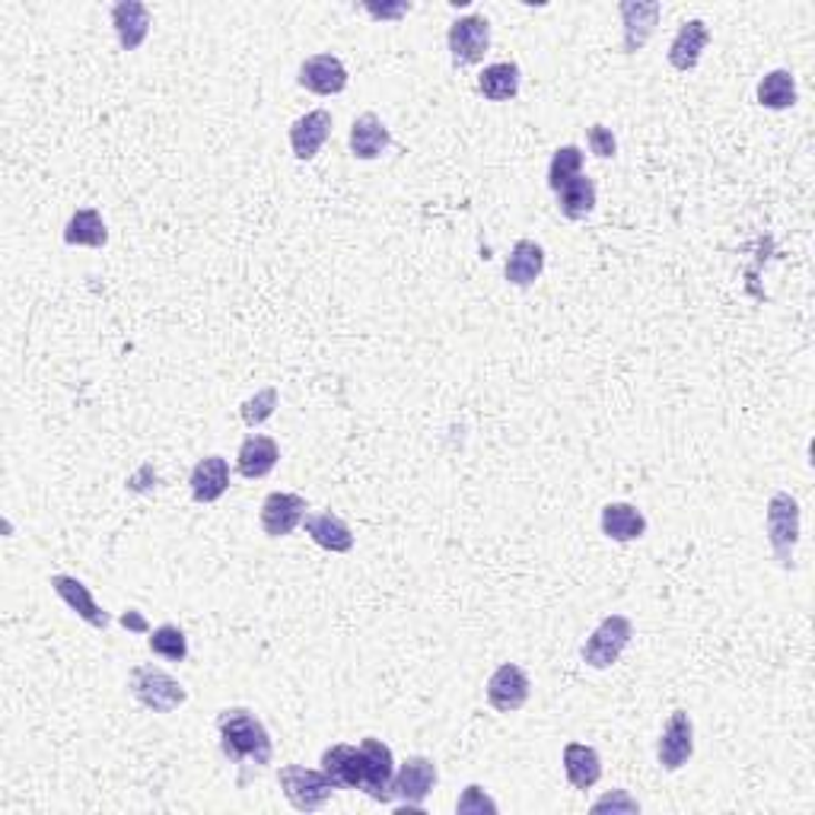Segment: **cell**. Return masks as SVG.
Instances as JSON below:
<instances>
[{
  "instance_id": "1",
  "label": "cell",
  "mask_w": 815,
  "mask_h": 815,
  "mask_svg": "<svg viewBox=\"0 0 815 815\" xmlns=\"http://www.w3.org/2000/svg\"><path fill=\"white\" fill-rule=\"evenodd\" d=\"M217 733H220V748L233 765L264 767L271 765L274 745L264 730V723L245 707H227L217 714Z\"/></svg>"
},
{
  "instance_id": "2",
  "label": "cell",
  "mask_w": 815,
  "mask_h": 815,
  "mask_svg": "<svg viewBox=\"0 0 815 815\" xmlns=\"http://www.w3.org/2000/svg\"><path fill=\"white\" fill-rule=\"evenodd\" d=\"M767 542L777 564L784 571H793L796 564V542H799V504L787 491H777L767 504Z\"/></svg>"
},
{
  "instance_id": "3",
  "label": "cell",
  "mask_w": 815,
  "mask_h": 815,
  "mask_svg": "<svg viewBox=\"0 0 815 815\" xmlns=\"http://www.w3.org/2000/svg\"><path fill=\"white\" fill-rule=\"evenodd\" d=\"M128 688H131L134 701H141L153 714H172L175 707H182L189 701V692L169 672H163L160 666H150V663L131 672Z\"/></svg>"
},
{
  "instance_id": "4",
  "label": "cell",
  "mask_w": 815,
  "mask_h": 815,
  "mask_svg": "<svg viewBox=\"0 0 815 815\" xmlns=\"http://www.w3.org/2000/svg\"><path fill=\"white\" fill-rule=\"evenodd\" d=\"M278 781H281V791L288 796L290 806L300 809V813H319L332 799V793L338 791L322 767L312 771V767L303 765H288L281 767Z\"/></svg>"
},
{
  "instance_id": "5",
  "label": "cell",
  "mask_w": 815,
  "mask_h": 815,
  "mask_svg": "<svg viewBox=\"0 0 815 815\" xmlns=\"http://www.w3.org/2000/svg\"><path fill=\"white\" fill-rule=\"evenodd\" d=\"M631 637H634V624L631 618H624V615H608V618H602L600 627L586 637V644H583V663L590 666V670H608V666H615L618 663V656L624 653V647L631 644Z\"/></svg>"
},
{
  "instance_id": "6",
  "label": "cell",
  "mask_w": 815,
  "mask_h": 815,
  "mask_svg": "<svg viewBox=\"0 0 815 815\" xmlns=\"http://www.w3.org/2000/svg\"><path fill=\"white\" fill-rule=\"evenodd\" d=\"M446 42H450L453 64H459V68H472V64L484 61V54L491 49V23H487V17L469 13V17L456 20L450 26Z\"/></svg>"
},
{
  "instance_id": "7",
  "label": "cell",
  "mask_w": 815,
  "mask_h": 815,
  "mask_svg": "<svg viewBox=\"0 0 815 815\" xmlns=\"http://www.w3.org/2000/svg\"><path fill=\"white\" fill-rule=\"evenodd\" d=\"M695 755V723L688 717V711H675L670 723L663 726V736L656 745V758L663 771H678L688 765V758Z\"/></svg>"
},
{
  "instance_id": "8",
  "label": "cell",
  "mask_w": 815,
  "mask_h": 815,
  "mask_svg": "<svg viewBox=\"0 0 815 815\" xmlns=\"http://www.w3.org/2000/svg\"><path fill=\"white\" fill-rule=\"evenodd\" d=\"M322 771L338 791H363L366 781V752L363 745H332L322 752Z\"/></svg>"
},
{
  "instance_id": "9",
  "label": "cell",
  "mask_w": 815,
  "mask_h": 815,
  "mask_svg": "<svg viewBox=\"0 0 815 815\" xmlns=\"http://www.w3.org/2000/svg\"><path fill=\"white\" fill-rule=\"evenodd\" d=\"M433 787H436V765L424 755H411L405 765L395 771L392 799H402L405 806H424Z\"/></svg>"
},
{
  "instance_id": "10",
  "label": "cell",
  "mask_w": 815,
  "mask_h": 815,
  "mask_svg": "<svg viewBox=\"0 0 815 815\" xmlns=\"http://www.w3.org/2000/svg\"><path fill=\"white\" fill-rule=\"evenodd\" d=\"M529 675L516 663H504L501 670L487 678V704L501 714H513L529 701Z\"/></svg>"
},
{
  "instance_id": "11",
  "label": "cell",
  "mask_w": 815,
  "mask_h": 815,
  "mask_svg": "<svg viewBox=\"0 0 815 815\" xmlns=\"http://www.w3.org/2000/svg\"><path fill=\"white\" fill-rule=\"evenodd\" d=\"M306 501L300 494H288V491H274L268 494L262 504V529L271 539H284L293 529L306 520Z\"/></svg>"
},
{
  "instance_id": "12",
  "label": "cell",
  "mask_w": 815,
  "mask_h": 815,
  "mask_svg": "<svg viewBox=\"0 0 815 815\" xmlns=\"http://www.w3.org/2000/svg\"><path fill=\"white\" fill-rule=\"evenodd\" d=\"M300 87L315 97H335L348 87V68L335 54H312L300 64Z\"/></svg>"
},
{
  "instance_id": "13",
  "label": "cell",
  "mask_w": 815,
  "mask_h": 815,
  "mask_svg": "<svg viewBox=\"0 0 815 815\" xmlns=\"http://www.w3.org/2000/svg\"><path fill=\"white\" fill-rule=\"evenodd\" d=\"M363 752H366V781H363V793L376 803H392V781H395V758L392 748L380 739H363Z\"/></svg>"
},
{
  "instance_id": "14",
  "label": "cell",
  "mask_w": 815,
  "mask_h": 815,
  "mask_svg": "<svg viewBox=\"0 0 815 815\" xmlns=\"http://www.w3.org/2000/svg\"><path fill=\"white\" fill-rule=\"evenodd\" d=\"M332 134V112L325 109H315V112H306L300 119L290 124V147H293V157L296 160H312L322 144L329 141Z\"/></svg>"
},
{
  "instance_id": "15",
  "label": "cell",
  "mask_w": 815,
  "mask_h": 815,
  "mask_svg": "<svg viewBox=\"0 0 815 815\" xmlns=\"http://www.w3.org/2000/svg\"><path fill=\"white\" fill-rule=\"evenodd\" d=\"M51 590H54L61 600L68 602V608H71V612H77V615H80V618H83L87 624H93L97 631H105L109 622H112V618H109V615L99 608L97 600L90 596V586H83L77 576L54 574L51 576Z\"/></svg>"
},
{
  "instance_id": "16",
  "label": "cell",
  "mask_w": 815,
  "mask_h": 815,
  "mask_svg": "<svg viewBox=\"0 0 815 815\" xmlns=\"http://www.w3.org/2000/svg\"><path fill=\"white\" fill-rule=\"evenodd\" d=\"M707 42H711V29H707L704 20L682 23L670 46V64L682 73L695 71L697 61H701V51L707 49Z\"/></svg>"
},
{
  "instance_id": "17",
  "label": "cell",
  "mask_w": 815,
  "mask_h": 815,
  "mask_svg": "<svg viewBox=\"0 0 815 815\" xmlns=\"http://www.w3.org/2000/svg\"><path fill=\"white\" fill-rule=\"evenodd\" d=\"M303 526H306V535L312 542L325 552L348 554L354 549V532L335 513H306Z\"/></svg>"
},
{
  "instance_id": "18",
  "label": "cell",
  "mask_w": 815,
  "mask_h": 815,
  "mask_svg": "<svg viewBox=\"0 0 815 815\" xmlns=\"http://www.w3.org/2000/svg\"><path fill=\"white\" fill-rule=\"evenodd\" d=\"M192 497L198 504H214L230 487V462L223 456H204L192 469Z\"/></svg>"
},
{
  "instance_id": "19",
  "label": "cell",
  "mask_w": 815,
  "mask_h": 815,
  "mask_svg": "<svg viewBox=\"0 0 815 815\" xmlns=\"http://www.w3.org/2000/svg\"><path fill=\"white\" fill-rule=\"evenodd\" d=\"M112 26L124 51H138L150 32V7L141 0H121L112 7Z\"/></svg>"
},
{
  "instance_id": "20",
  "label": "cell",
  "mask_w": 815,
  "mask_h": 815,
  "mask_svg": "<svg viewBox=\"0 0 815 815\" xmlns=\"http://www.w3.org/2000/svg\"><path fill=\"white\" fill-rule=\"evenodd\" d=\"M622 20H624V51L634 54L647 46V39L656 29V20L663 13L660 3H634V0H624L622 7Z\"/></svg>"
},
{
  "instance_id": "21",
  "label": "cell",
  "mask_w": 815,
  "mask_h": 815,
  "mask_svg": "<svg viewBox=\"0 0 815 815\" xmlns=\"http://www.w3.org/2000/svg\"><path fill=\"white\" fill-rule=\"evenodd\" d=\"M278 459H281V450H278V443L271 440V436H264V433H252L245 443L240 446V456H237V469H240L242 479L255 481V479H264V475H271L274 472V465H278Z\"/></svg>"
},
{
  "instance_id": "22",
  "label": "cell",
  "mask_w": 815,
  "mask_h": 815,
  "mask_svg": "<svg viewBox=\"0 0 815 815\" xmlns=\"http://www.w3.org/2000/svg\"><path fill=\"white\" fill-rule=\"evenodd\" d=\"M348 144H351V153L358 157V160H376V157H383V150L392 144V134H389V128H385L380 115H373V112H363L354 119L351 124V138H348Z\"/></svg>"
},
{
  "instance_id": "23",
  "label": "cell",
  "mask_w": 815,
  "mask_h": 815,
  "mask_svg": "<svg viewBox=\"0 0 815 815\" xmlns=\"http://www.w3.org/2000/svg\"><path fill=\"white\" fill-rule=\"evenodd\" d=\"M564 774L574 791H590L602 777V758L593 745L567 743L564 745Z\"/></svg>"
},
{
  "instance_id": "24",
  "label": "cell",
  "mask_w": 815,
  "mask_h": 815,
  "mask_svg": "<svg viewBox=\"0 0 815 815\" xmlns=\"http://www.w3.org/2000/svg\"><path fill=\"white\" fill-rule=\"evenodd\" d=\"M542 271H545V249L532 240L516 242L513 252H510V259H506L504 264L506 281H510L513 288H529V284L539 281Z\"/></svg>"
},
{
  "instance_id": "25",
  "label": "cell",
  "mask_w": 815,
  "mask_h": 815,
  "mask_svg": "<svg viewBox=\"0 0 815 815\" xmlns=\"http://www.w3.org/2000/svg\"><path fill=\"white\" fill-rule=\"evenodd\" d=\"M647 532V516L634 504H605L602 506V535L612 542H634L644 539Z\"/></svg>"
},
{
  "instance_id": "26",
  "label": "cell",
  "mask_w": 815,
  "mask_h": 815,
  "mask_svg": "<svg viewBox=\"0 0 815 815\" xmlns=\"http://www.w3.org/2000/svg\"><path fill=\"white\" fill-rule=\"evenodd\" d=\"M520 83H523V73L513 61H501V64H487L479 77L481 97L491 99V102H506L520 93Z\"/></svg>"
},
{
  "instance_id": "27",
  "label": "cell",
  "mask_w": 815,
  "mask_h": 815,
  "mask_svg": "<svg viewBox=\"0 0 815 815\" xmlns=\"http://www.w3.org/2000/svg\"><path fill=\"white\" fill-rule=\"evenodd\" d=\"M64 242L68 245H90V249H102L109 242V230L105 220L97 208H80L77 214L68 220L64 227Z\"/></svg>"
},
{
  "instance_id": "28",
  "label": "cell",
  "mask_w": 815,
  "mask_h": 815,
  "mask_svg": "<svg viewBox=\"0 0 815 815\" xmlns=\"http://www.w3.org/2000/svg\"><path fill=\"white\" fill-rule=\"evenodd\" d=\"M557 208L567 220H583L593 214L596 208V182L590 175H576L561 192H557Z\"/></svg>"
},
{
  "instance_id": "29",
  "label": "cell",
  "mask_w": 815,
  "mask_h": 815,
  "mask_svg": "<svg viewBox=\"0 0 815 815\" xmlns=\"http://www.w3.org/2000/svg\"><path fill=\"white\" fill-rule=\"evenodd\" d=\"M758 102L765 109H793L796 105V80L791 71H771L765 73V80L758 83Z\"/></svg>"
},
{
  "instance_id": "30",
  "label": "cell",
  "mask_w": 815,
  "mask_h": 815,
  "mask_svg": "<svg viewBox=\"0 0 815 815\" xmlns=\"http://www.w3.org/2000/svg\"><path fill=\"white\" fill-rule=\"evenodd\" d=\"M576 175H583V150L574 144L554 150L552 167H549V185H552V192H561Z\"/></svg>"
},
{
  "instance_id": "31",
  "label": "cell",
  "mask_w": 815,
  "mask_h": 815,
  "mask_svg": "<svg viewBox=\"0 0 815 815\" xmlns=\"http://www.w3.org/2000/svg\"><path fill=\"white\" fill-rule=\"evenodd\" d=\"M150 650H153L157 656L169 660V663H182V660L189 656V637H185V631L175 627V624H160V627L150 634Z\"/></svg>"
},
{
  "instance_id": "32",
  "label": "cell",
  "mask_w": 815,
  "mask_h": 815,
  "mask_svg": "<svg viewBox=\"0 0 815 815\" xmlns=\"http://www.w3.org/2000/svg\"><path fill=\"white\" fill-rule=\"evenodd\" d=\"M274 407H278V389H274V385H268V389L255 392L252 399H245V402H242L240 414L249 427H259V424H264V421L274 414Z\"/></svg>"
},
{
  "instance_id": "33",
  "label": "cell",
  "mask_w": 815,
  "mask_h": 815,
  "mask_svg": "<svg viewBox=\"0 0 815 815\" xmlns=\"http://www.w3.org/2000/svg\"><path fill=\"white\" fill-rule=\"evenodd\" d=\"M456 813L459 815H494L497 813V803L484 793V787H479V784H469L465 787V793L459 796V803H456Z\"/></svg>"
},
{
  "instance_id": "34",
  "label": "cell",
  "mask_w": 815,
  "mask_h": 815,
  "mask_svg": "<svg viewBox=\"0 0 815 815\" xmlns=\"http://www.w3.org/2000/svg\"><path fill=\"white\" fill-rule=\"evenodd\" d=\"M624 813V815H634V813H641V803L637 799H631L627 796V791H612V793H605L602 799H596L593 803V813Z\"/></svg>"
},
{
  "instance_id": "35",
  "label": "cell",
  "mask_w": 815,
  "mask_h": 815,
  "mask_svg": "<svg viewBox=\"0 0 815 815\" xmlns=\"http://www.w3.org/2000/svg\"><path fill=\"white\" fill-rule=\"evenodd\" d=\"M586 141H590V150H593L600 160H608V157L618 153V144H615V138H612V131L602 128V124H593V128L586 131Z\"/></svg>"
},
{
  "instance_id": "36",
  "label": "cell",
  "mask_w": 815,
  "mask_h": 815,
  "mask_svg": "<svg viewBox=\"0 0 815 815\" xmlns=\"http://www.w3.org/2000/svg\"><path fill=\"white\" fill-rule=\"evenodd\" d=\"M366 10L376 17V20H399L411 10V3H392V7H380V3H366Z\"/></svg>"
},
{
  "instance_id": "37",
  "label": "cell",
  "mask_w": 815,
  "mask_h": 815,
  "mask_svg": "<svg viewBox=\"0 0 815 815\" xmlns=\"http://www.w3.org/2000/svg\"><path fill=\"white\" fill-rule=\"evenodd\" d=\"M121 624H124V627H134V631H144V627H147L144 618H141L138 612H128V615L121 618Z\"/></svg>"
}]
</instances>
